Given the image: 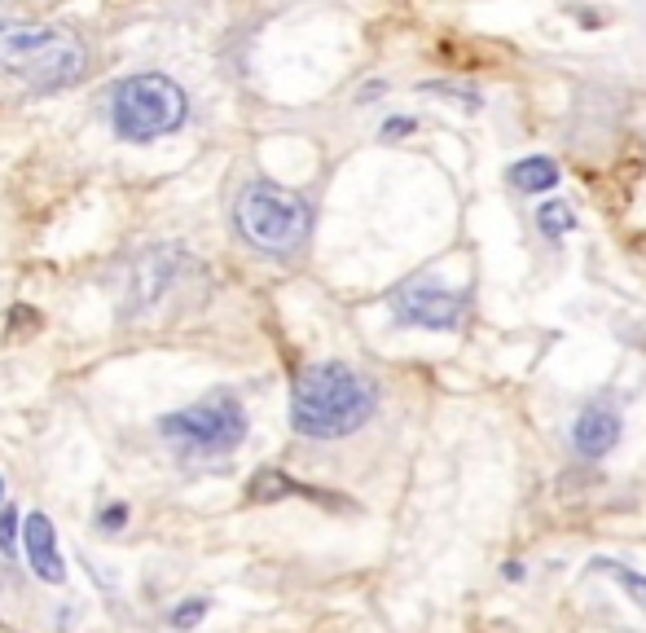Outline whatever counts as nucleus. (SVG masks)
<instances>
[{
  "label": "nucleus",
  "mask_w": 646,
  "mask_h": 633,
  "mask_svg": "<svg viewBox=\"0 0 646 633\" xmlns=\"http://www.w3.org/2000/svg\"><path fill=\"white\" fill-rule=\"evenodd\" d=\"M159 436L185 453V458H216L233 453L247 440V409L233 392H211L203 401L159 418Z\"/></svg>",
  "instance_id": "nucleus-5"
},
{
  "label": "nucleus",
  "mask_w": 646,
  "mask_h": 633,
  "mask_svg": "<svg viewBox=\"0 0 646 633\" xmlns=\"http://www.w3.org/2000/svg\"><path fill=\"white\" fill-rule=\"evenodd\" d=\"M427 93H444V97H458V102H466V110H480V93L466 84H422Z\"/></svg>",
  "instance_id": "nucleus-16"
},
{
  "label": "nucleus",
  "mask_w": 646,
  "mask_h": 633,
  "mask_svg": "<svg viewBox=\"0 0 646 633\" xmlns=\"http://www.w3.org/2000/svg\"><path fill=\"white\" fill-rule=\"evenodd\" d=\"M247 493L255 497V502H282V497H321L317 488L295 484L291 475H282V471H260V475H255V480L247 484Z\"/></svg>",
  "instance_id": "nucleus-11"
},
{
  "label": "nucleus",
  "mask_w": 646,
  "mask_h": 633,
  "mask_svg": "<svg viewBox=\"0 0 646 633\" xmlns=\"http://www.w3.org/2000/svg\"><path fill=\"white\" fill-rule=\"evenodd\" d=\"M392 313L418 330H458L466 317V295L440 286L436 277H414L392 295Z\"/></svg>",
  "instance_id": "nucleus-7"
},
{
  "label": "nucleus",
  "mask_w": 646,
  "mask_h": 633,
  "mask_svg": "<svg viewBox=\"0 0 646 633\" xmlns=\"http://www.w3.org/2000/svg\"><path fill=\"white\" fill-rule=\"evenodd\" d=\"M233 216H238L242 238L269 255L299 251L308 242V229H313V207L273 181H251L238 194V211Z\"/></svg>",
  "instance_id": "nucleus-4"
},
{
  "label": "nucleus",
  "mask_w": 646,
  "mask_h": 633,
  "mask_svg": "<svg viewBox=\"0 0 646 633\" xmlns=\"http://www.w3.org/2000/svg\"><path fill=\"white\" fill-rule=\"evenodd\" d=\"M0 585H5V581H0Z\"/></svg>",
  "instance_id": "nucleus-20"
},
{
  "label": "nucleus",
  "mask_w": 646,
  "mask_h": 633,
  "mask_svg": "<svg viewBox=\"0 0 646 633\" xmlns=\"http://www.w3.org/2000/svg\"><path fill=\"white\" fill-rule=\"evenodd\" d=\"M0 66L31 88H71L88 71V44L53 22H0Z\"/></svg>",
  "instance_id": "nucleus-2"
},
{
  "label": "nucleus",
  "mask_w": 646,
  "mask_h": 633,
  "mask_svg": "<svg viewBox=\"0 0 646 633\" xmlns=\"http://www.w3.org/2000/svg\"><path fill=\"white\" fill-rule=\"evenodd\" d=\"M616 440H620V414L607 405H589L572 427V449L581 458H603L607 449H616Z\"/></svg>",
  "instance_id": "nucleus-9"
},
{
  "label": "nucleus",
  "mask_w": 646,
  "mask_h": 633,
  "mask_svg": "<svg viewBox=\"0 0 646 633\" xmlns=\"http://www.w3.org/2000/svg\"><path fill=\"white\" fill-rule=\"evenodd\" d=\"M506 176L519 194H541V190H554V185H559V163L545 159V154H532V159H519Z\"/></svg>",
  "instance_id": "nucleus-10"
},
{
  "label": "nucleus",
  "mask_w": 646,
  "mask_h": 633,
  "mask_svg": "<svg viewBox=\"0 0 646 633\" xmlns=\"http://www.w3.org/2000/svg\"><path fill=\"white\" fill-rule=\"evenodd\" d=\"M18 532H22V515L14 506H5V510H0V550H5V554H14Z\"/></svg>",
  "instance_id": "nucleus-14"
},
{
  "label": "nucleus",
  "mask_w": 646,
  "mask_h": 633,
  "mask_svg": "<svg viewBox=\"0 0 646 633\" xmlns=\"http://www.w3.org/2000/svg\"><path fill=\"white\" fill-rule=\"evenodd\" d=\"M185 269H189V251L176 247V242H159V247L141 251L124 282V317H141L150 308H159L167 291L181 282Z\"/></svg>",
  "instance_id": "nucleus-6"
},
{
  "label": "nucleus",
  "mask_w": 646,
  "mask_h": 633,
  "mask_svg": "<svg viewBox=\"0 0 646 633\" xmlns=\"http://www.w3.org/2000/svg\"><path fill=\"white\" fill-rule=\"evenodd\" d=\"M211 612V598H203V594H194V598H185V603L181 607H176V612H172V629H194L198 625V620H203Z\"/></svg>",
  "instance_id": "nucleus-13"
},
{
  "label": "nucleus",
  "mask_w": 646,
  "mask_h": 633,
  "mask_svg": "<svg viewBox=\"0 0 646 633\" xmlns=\"http://www.w3.org/2000/svg\"><path fill=\"white\" fill-rule=\"evenodd\" d=\"M611 572H616V581L625 585V594H629L633 603H638L642 612H646V576H642V572H633V568H611Z\"/></svg>",
  "instance_id": "nucleus-15"
},
{
  "label": "nucleus",
  "mask_w": 646,
  "mask_h": 633,
  "mask_svg": "<svg viewBox=\"0 0 646 633\" xmlns=\"http://www.w3.org/2000/svg\"><path fill=\"white\" fill-rule=\"evenodd\" d=\"M185 115H189V102L181 84L159 71L128 75L110 93V128H115L119 141H132V146H146L154 137L176 132L185 124Z\"/></svg>",
  "instance_id": "nucleus-3"
},
{
  "label": "nucleus",
  "mask_w": 646,
  "mask_h": 633,
  "mask_svg": "<svg viewBox=\"0 0 646 633\" xmlns=\"http://www.w3.org/2000/svg\"><path fill=\"white\" fill-rule=\"evenodd\" d=\"M409 132H414V119H387V124H383V141L409 137Z\"/></svg>",
  "instance_id": "nucleus-18"
},
{
  "label": "nucleus",
  "mask_w": 646,
  "mask_h": 633,
  "mask_svg": "<svg viewBox=\"0 0 646 633\" xmlns=\"http://www.w3.org/2000/svg\"><path fill=\"white\" fill-rule=\"evenodd\" d=\"M22 546H27V563L31 572L40 576L44 585H62L66 581V563L58 550V532H53V519L44 510H31L22 519Z\"/></svg>",
  "instance_id": "nucleus-8"
},
{
  "label": "nucleus",
  "mask_w": 646,
  "mask_h": 633,
  "mask_svg": "<svg viewBox=\"0 0 646 633\" xmlns=\"http://www.w3.org/2000/svg\"><path fill=\"white\" fill-rule=\"evenodd\" d=\"M378 409V392L370 379L343 361L308 365L291 392V427L308 440H343L361 431Z\"/></svg>",
  "instance_id": "nucleus-1"
},
{
  "label": "nucleus",
  "mask_w": 646,
  "mask_h": 633,
  "mask_svg": "<svg viewBox=\"0 0 646 633\" xmlns=\"http://www.w3.org/2000/svg\"><path fill=\"white\" fill-rule=\"evenodd\" d=\"M0 510H5V480H0Z\"/></svg>",
  "instance_id": "nucleus-19"
},
{
  "label": "nucleus",
  "mask_w": 646,
  "mask_h": 633,
  "mask_svg": "<svg viewBox=\"0 0 646 633\" xmlns=\"http://www.w3.org/2000/svg\"><path fill=\"white\" fill-rule=\"evenodd\" d=\"M128 524V506L124 502H110V506H102V515H97V528L102 532H119Z\"/></svg>",
  "instance_id": "nucleus-17"
},
{
  "label": "nucleus",
  "mask_w": 646,
  "mask_h": 633,
  "mask_svg": "<svg viewBox=\"0 0 646 633\" xmlns=\"http://www.w3.org/2000/svg\"><path fill=\"white\" fill-rule=\"evenodd\" d=\"M537 229L545 233V238H563V233H572L576 229L572 203H545V207H537Z\"/></svg>",
  "instance_id": "nucleus-12"
}]
</instances>
